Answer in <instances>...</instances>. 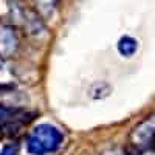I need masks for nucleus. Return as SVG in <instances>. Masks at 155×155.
I'll use <instances>...</instances> for the list:
<instances>
[{
  "instance_id": "7",
  "label": "nucleus",
  "mask_w": 155,
  "mask_h": 155,
  "mask_svg": "<svg viewBox=\"0 0 155 155\" xmlns=\"http://www.w3.org/2000/svg\"><path fill=\"white\" fill-rule=\"evenodd\" d=\"M33 2H34L36 11L42 17H51L58 6V0H33Z\"/></svg>"
},
{
  "instance_id": "8",
  "label": "nucleus",
  "mask_w": 155,
  "mask_h": 155,
  "mask_svg": "<svg viewBox=\"0 0 155 155\" xmlns=\"http://www.w3.org/2000/svg\"><path fill=\"white\" fill-rule=\"evenodd\" d=\"M112 93V87L106 81H98L90 88V96L93 99H104Z\"/></svg>"
},
{
  "instance_id": "4",
  "label": "nucleus",
  "mask_w": 155,
  "mask_h": 155,
  "mask_svg": "<svg viewBox=\"0 0 155 155\" xmlns=\"http://www.w3.org/2000/svg\"><path fill=\"white\" fill-rule=\"evenodd\" d=\"M19 48V36L14 27L6 23L0 25V58L9 59L17 53Z\"/></svg>"
},
{
  "instance_id": "10",
  "label": "nucleus",
  "mask_w": 155,
  "mask_h": 155,
  "mask_svg": "<svg viewBox=\"0 0 155 155\" xmlns=\"http://www.w3.org/2000/svg\"><path fill=\"white\" fill-rule=\"evenodd\" d=\"M104 155H123L121 152H107V153H104Z\"/></svg>"
},
{
  "instance_id": "1",
  "label": "nucleus",
  "mask_w": 155,
  "mask_h": 155,
  "mask_svg": "<svg viewBox=\"0 0 155 155\" xmlns=\"http://www.w3.org/2000/svg\"><path fill=\"white\" fill-rule=\"evenodd\" d=\"M62 132L53 124H39L36 126L27 140V149L31 155H47L59 149L62 144Z\"/></svg>"
},
{
  "instance_id": "5",
  "label": "nucleus",
  "mask_w": 155,
  "mask_h": 155,
  "mask_svg": "<svg viewBox=\"0 0 155 155\" xmlns=\"http://www.w3.org/2000/svg\"><path fill=\"white\" fill-rule=\"evenodd\" d=\"M116 48H118V53L123 58H132L137 53V50H138V42L132 36H123L118 41Z\"/></svg>"
},
{
  "instance_id": "2",
  "label": "nucleus",
  "mask_w": 155,
  "mask_h": 155,
  "mask_svg": "<svg viewBox=\"0 0 155 155\" xmlns=\"http://www.w3.org/2000/svg\"><path fill=\"white\" fill-rule=\"evenodd\" d=\"M11 12H12V16H14V19L30 34L39 36V34L45 33V25L41 19V14H39L36 9H31L28 6H25L22 2H19V0H12Z\"/></svg>"
},
{
  "instance_id": "3",
  "label": "nucleus",
  "mask_w": 155,
  "mask_h": 155,
  "mask_svg": "<svg viewBox=\"0 0 155 155\" xmlns=\"http://www.w3.org/2000/svg\"><path fill=\"white\" fill-rule=\"evenodd\" d=\"M153 138H155V123L144 121L134 129V132L130 135V144L138 152H144L152 146Z\"/></svg>"
},
{
  "instance_id": "6",
  "label": "nucleus",
  "mask_w": 155,
  "mask_h": 155,
  "mask_svg": "<svg viewBox=\"0 0 155 155\" xmlns=\"http://www.w3.org/2000/svg\"><path fill=\"white\" fill-rule=\"evenodd\" d=\"M27 113L23 109L19 107H8V106H0V123H5V124H11L12 121H17L19 118Z\"/></svg>"
},
{
  "instance_id": "9",
  "label": "nucleus",
  "mask_w": 155,
  "mask_h": 155,
  "mask_svg": "<svg viewBox=\"0 0 155 155\" xmlns=\"http://www.w3.org/2000/svg\"><path fill=\"white\" fill-rule=\"evenodd\" d=\"M17 150H19L17 144H6V146L2 149V152H0V155H16Z\"/></svg>"
}]
</instances>
